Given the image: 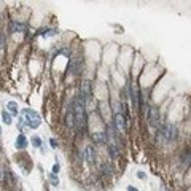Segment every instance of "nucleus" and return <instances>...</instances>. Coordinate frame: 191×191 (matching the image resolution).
<instances>
[{
  "label": "nucleus",
  "instance_id": "obj_1",
  "mask_svg": "<svg viewBox=\"0 0 191 191\" xmlns=\"http://www.w3.org/2000/svg\"><path fill=\"white\" fill-rule=\"evenodd\" d=\"M22 115L26 116V119H24L26 126L32 127V129H37V127L40 126L41 119H40V115H38L37 112L30 110V108H24V110H22Z\"/></svg>",
  "mask_w": 191,
  "mask_h": 191
},
{
  "label": "nucleus",
  "instance_id": "obj_2",
  "mask_svg": "<svg viewBox=\"0 0 191 191\" xmlns=\"http://www.w3.org/2000/svg\"><path fill=\"white\" fill-rule=\"evenodd\" d=\"M177 127L174 126V124H161V129H159V135H161L162 139L166 140V142H172V140L177 139Z\"/></svg>",
  "mask_w": 191,
  "mask_h": 191
},
{
  "label": "nucleus",
  "instance_id": "obj_3",
  "mask_svg": "<svg viewBox=\"0 0 191 191\" xmlns=\"http://www.w3.org/2000/svg\"><path fill=\"white\" fill-rule=\"evenodd\" d=\"M148 121L153 127H159L161 124V113H159V108L158 107H151L148 110Z\"/></svg>",
  "mask_w": 191,
  "mask_h": 191
},
{
  "label": "nucleus",
  "instance_id": "obj_4",
  "mask_svg": "<svg viewBox=\"0 0 191 191\" xmlns=\"http://www.w3.org/2000/svg\"><path fill=\"white\" fill-rule=\"evenodd\" d=\"M113 119H115V129L116 131H126L127 129V123H126L124 115H121V113H116Z\"/></svg>",
  "mask_w": 191,
  "mask_h": 191
},
{
  "label": "nucleus",
  "instance_id": "obj_5",
  "mask_svg": "<svg viewBox=\"0 0 191 191\" xmlns=\"http://www.w3.org/2000/svg\"><path fill=\"white\" fill-rule=\"evenodd\" d=\"M27 139H26V135L24 134H19L18 135V139H16V148H19V150H24V148L27 147Z\"/></svg>",
  "mask_w": 191,
  "mask_h": 191
},
{
  "label": "nucleus",
  "instance_id": "obj_6",
  "mask_svg": "<svg viewBox=\"0 0 191 191\" xmlns=\"http://www.w3.org/2000/svg\"><path fill=\"white\" fill-rule=\"evenodd\" d=\"M92 139L96 140L97 143H104V142H108V134H105V132H99V134H94L92 135Z\"/></svg>",
  "mask_w": 191,
  "mask_h": 191
},
{
  "label": "nucleus",
  "instance_id": "obj_7",
  "mask_svg": "<svg viewBox=\"0 0 191 191\" xmlns=\"http://www.w3.org/2000/svg\"><path fill=\"white\" fill-rule=\"evenodd\" d=\"M84 156H86L88 162H94V150H92L91 145H88L86 148H84Z\"/></svg>",
  "mask_w": 191,
  "mask_h": 191
},
{
  "label": "nucleus",
  "instance_id": "obj_8",
  "mask_svg": "<svg viewBox=\"0 0 191 191\" xmlns=\"http://www.w3.org/2000/svg\"><path fill=\"white\" fill-rule=\"evenodd\" d=\"M6 108H8L10 113H13V115H16L18 110H19V108H18V104L14 102V100H10V102L6 104Z\"/></svg>",
  "mask_w": 191,
  "mask_h": 191
},
{
  "label": "nucleus",
  "instance_id": "obj_9",
  "mask_svg": "<svg viewBox=\"0 0 191 191\" xmlns=\"http://www.w3.org/2000/svg\"><path fill=\"white\" fill-rule=\"evenodd\" d=\"M108 153H110V158L115 159L116 156H118V148H116V145H108Z\"/></svg>",
  "mask_w": 191,
  "mask_h": 191
},
{
  "label": "nucleus",
  "instance_id": "obj_10",
  "mask_svg": "<svg viewBox=\"0 0 191 191\" xmlns=\"http://www.w3.org/2000/svg\"><path fill=\"white\" fill-rule=\"evenodd\" d=\"M2 118H3V123H5V124H11V123H13V119H11V115H10V113H6V112L2 113Z\"/></svg>",
  "mask_w": 191,
  "mask_h": 191
},
{
  "label": "nucleus",
  "instance_id": "obj_11",
  "mask_svg": "<svg viewBox=\"0 0 191 191\" xmlns=\"http://www.w3.org/2000/svg\"><path fill=\"white\" fill-rule=\"evenodd\" d=\"M49 180H51V183H53V185H59V178H57L56 177V174H49Z\"/></svg>",
  "mask_w": 191,
  "mask_h": 191
},
{
  "label": "nucleus",
  "instance_id": "obj_12",
  "mask_svg": "<svg viewBox=\"0 0 191 191\" xmlns=\"http://www.w3.org/2000/svg\"><path fill=\"white\" fill-rule=\"evenodd\" d=\"M32 143L35 147H41V139L37 137V135H34V137H32Z\"/></svg>",
  "mask_w": 191,
  "mask_h": 191
},
{
  "label": "nucleus",
  "instance_id": "obj_13",
  "mask_svg": "<svg viewBox=\"0 0 191 191\" xmlns=\"http://www.w3.org/2000/svg\"><path fill=\"white\" fill-rule=\"evenodd\" d=\"M54 34H56L54 30H43V32H41V35H45V37H53Z\"/></svg>",
  "mask_w": 191,
  "mask_h": 191
},
{
  "label": "nucleus",
  "instance_id": "obj_14",
  "mask_svg": "<svg viewBox=\"0 0 191 191\" xmlns=\"http://www.w3.org/2000/svg\"><path fill=\"white\" fill-rule=\"evenodd\" d=\"M59 169H61L59 164H54L53 166V174H57V172H59Z\"/></svg>",
  "mask_w": 191,
  "mask_h": 191
},
{
  "label": "nucleus",
  "instance_id": "obj_15",
  "mask_svg": "<svg viewBox=\"0 0 191 191\" xmlns=\"http://www.w3.org/2000/svg\"><path fill=\"white\" fill-rule=\"evenodd\" d=\"M49 143H51V147H53V148H56V147H57V140H56V139H51V140H49Z\"/></svg>",
  "mask_w": 191,
  "mask_h": 191
},
{
  "label": "nucleus",
  "instance_id": "obj_16",
  "mask_svg": "<svg viewBox=\"0 0 191 191\" xmlns=\"http://www.w3.org/2000/svg\"><path fill=\"white\" fill-rule=\"evenodd\" d=\"M137 177H139V178H142V180H143V178H147V177H145V174H143V172H137Z\"/></svg>",
  "mask_w": 191,
  "mask_h": 191
},
{
  "label": "nucleus",
  "instance_id": "obj_17",
  "mask_svg": "<svg viewBox=\"0 0 191 191\" xmlns=\"http://www.w3.org/2000/svg\"><path fill=\"white\" fill-rule=\"evenodd\" d=\"M127 191H137L135 188H132V186H127Z\"/></svg>",
  "mask_w": 191,
  "mask_h": 191
},
{
  "label": "nucleus",
  "instance_id": "obj_18",
  "mask_svg": "<svg viewBox=\"0 0 191 191\" xmlns=\"http://www.w3.org/2000/svg\"><path fill=\"white\" fill-rule=\"evenodd\" d=\"M0 132H2V127H0Z\"/></svg>",
  "mask_w": 191,
  "mask_h": 191
}]
</instances>
